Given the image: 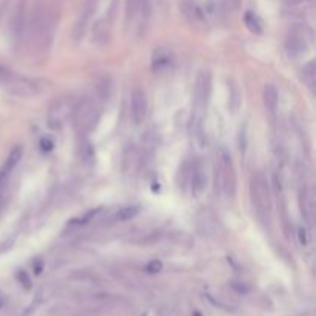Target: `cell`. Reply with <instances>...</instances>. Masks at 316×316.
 <instances>
[{
  "instance_id": "obj_1",
  "label": "cell",
  "mask_w": 316,
  "mask_h": 316,
  "mask_svg": "<svg viewBox=\"0 0 316 316\" xmlns=\"http://www.w3.org/2000/svg\"><path fill=\"white\" fill-rule=\"evenodd\" d=\"M101 114L102 111L99 104L93 99H82L81 102L74 104L71 119L77 134L85 137L90 131H93L101 120Z\"/></svg>"
},
{
  "instance_id": "obj_2",
  "label": "cell",
  "mask_w": 316,
  "mask_h": 316,
  "mask_svg": "<svg viewBox=\"0 0 316 316\" xmlns=\"http://www.w3.org/2000/svg\"><path fill=\"white\" fill-rule=\"evenodd\" d=\"M250 198L258 219L264 224H270V188L261 173H256L250 181Z\"/></svg>"
},
{
  "instance_id": "obj_3",
  "label": "cell",
  "mask_w": 316,
  "mask_h": 316,
  "mask_svg": "<svg viewBox=\"0 0 316 316\" xmlns=\"http://www.w3.org/2000/svg\"><path fill=\"white\" fill-rule=\"evenodd\" d=\"M216 171H217L220 190H222L224 196L228 199H234V196H236V171H234V165H233L230 153L224 148L219 150Z\"/></svg>"
},
{
  "instance_id": "obj_4",
  "label": "cell",
  "mask_w": 316,
  "mask_h": 316,
  "mask_svg": "<svg viewBox=\"0 0 316 316\" xmlns=\"http://www.w3.org/2000/svg\"><path fill=\"white\" fill-rule=\"evenodd\" d=\"M211 96V74L210 71L204 70L199 73L195 87V116L193 122H202L204 113L207 109Z\"/></svg>"
},
{
  "instance_id": "obj_5",
  "label": "cell",
  "mask_w": 316,
  "mask_h": 316,
  "mask_svg": "<svg viewBox=\"0 0 316 316\" xmlns=\"http://www.w3.org/2000/svg\"><path fill=\"white\" fill-rule=\"evenodd\" d=\"M148 111V102L147 94L142 88H134L131 93V102H130V116L134 125H140L147 117Z\"/></svg>"
},
{
  "instance_id": "obj_6",
  "label": "cell",
  "mask_w": 316,
  "mask_h": 316,
  "mask_svg": "<svg viewBox=\"0 0 316 316\" xmlns=\"http://www.w3.org/2000/svg\"><path fill=\"white\" fill-rule=\"evenodd\" d=\"M74 104H71V101L68 98H59L53 102V105L50 106V126L51 128H60L62 125V119L68 114V109L73 113Z\"/></svg>"
},
{
  "instance_id": "obj_7",
  "label": "cell",
  "mask_w": 316,
  "mask_h": 316,
  "mask_svg": "<svg viewBox=\"0 0 316 316\" xmlns=\"http://www.w3.org/2000/svg\"><path fill=\"white\" fill-rule=\"evenodd\" d=\"M196 230L202 236H207V238L214 236L217 233V219H216V216L207 209H202L201 211H198L196 213Z\"/></svg>"
},
{
  "instance_id": "obj_8",
  "label": "cell",
  "mask_w": 316,
  "mask_h": 316,
  "mask_svg": "<svg viewBox=\"0 0 316 316\" xmlns=\"http://www.w3.org/2000/svg\"><path fill=\"white\" fill-rule=\"evenodd\" d=\"M207 188V175L201 164H195L190 173V190L195 198H199Z\"/></svg>"
},
{
  "instance_id": "obj_9",
  "label": "cell",
  "mask_w": 316,
  "mask_h": 316,
  "mask_svg": "<svg viewBox=\"0 0 316 316\" xmlns=\"http://www.w3.org/2000/svg\"><path fill=\"white\" fill-rule=\"evenodd\" d=\"M286 46H287V51H289L290 56L298 57V56H301V54H304L307 51V48H309V39H307V36L303 33V31H301V33L292 31V33L289 34V37H287Z\"/></svg>"
},
{
  "instance_id": "obj_10",
  "label": "cell",
  "mask_w": 316,
  "mask_h": 316,
  "mask_svg": "<svg viewBox=\"0 0 316 316\" xmlns=\"http://www.w3.org/2000/svg\"><path fill=\"white\" fill-rule=\"evenodd\" d=\"M22 159V148L20 147H14L12 151L9 153V156L6 157L5 164L0 167V190L5 185V182L8 181L9 175L12 173V170L15 168V165L19 164V161Z\"/></svg>"
},
{
  "instance_id": "obj_11",
  "label": "cell",
  "mask_w": 316,
  "mask_h": 316,
  "mask_svg": "<svg viewBox=\"0 0 316 316\" xmlns=\"http://www.w3.org/2000/svg\"><path fill=\"white\" fill-rule=\"evenodd\" d=\"M262 102L264 106L267 109V113L270 116H275L278 111V104H279V94L278 90L275 88V85L272 84H265L262 88Z\"/></svg>"
},
{
  "instance_id": "obj_12",
  "label": "cell",
  "mask_w": 316,
  "mask_h": 316,
  "mask_svg": "<svg viewBox=\"0 0 316 316\" xmlns=\"http://www.w3.org/2000/svg\"><path fill=\"white\" fill-rule=\"evenodd\" d=\"M242 104V93L239 85L236 84L233 79L228 81V108L231 109V113H238Z\"/></svg>"
},
{
  "instance_id": "obj_13",
  "label": "cell",
  "mask_w": 316,
  "mask_h": 316,
  "mask_svg": "<svg viewBox=\"0 0 316 316\" xmlns=\"http://www.w3.org/2000/svg\"><path fill=\"white\" fill-rule=\"evenodd\" d=\"M79 156H81V161L87 165H91L94 161V148L91 142L85 137H82L81 145H79Z\"/></svg>"
},
{
  "instance_id": "obj_14",
  "label": "cell",
  "mask_w": 316,
  "mask_h": 316,
  "mask_svg": "<svg viewBox=\"0 0 316 316\" xmlns=\"http://www.w3.org/2000/svg\"><path fill=\"white\" fill-rule=\"evenodd\" d=\"M244 22H245V26L250 29V33L253 34H262V22L261 19L258 17V15L255 12H251V11H247L245 15H244Z\"/></svg>"
},
{
  "instance_id": "obj_15",
  "label": "cell",
  "mask_w": 316,
  "mask_h": 316,
  "mask_svg": "<svg viewBox=\"0 0 316 316\" xmlns=\"http://www.w3.org/2000/svg\"><path fill=\"white\" fill-rule=\"evenodd\" d=\"M140 211V207L139 205H125V207H122L116 216H114V220H119V222H126V220H131L134 219Z\"/></svg>"
},
{
  "instance_id": "obj_16",
  "label": "cell",
  "mask_w": 316,
  "mask_h": 316,
  "mask_svg": "<svg viewBox=\"0 0 316 316\" xmlns=\"http://www.w3.org/2000/svg\"><path fill=\"white\" fill-rule=\"evenodd\" d=\"M171 56L168 51L165 50H159L157 53H154V57H153V68L161 71V70H165L171 65Z\"/></svg>"
},
{
  "instance_id": "obj_17",
  "label": "cell",
  "mask_w": 316,
  "mask_h": 316,
  "mask_svg": "<svg viewBox=\"0 0 316 316\" xmlns=\"http://www.w3.org/2000/svg\"><path fill=\"white\" fill-rule=\"evenodd\" d=\"M301 77H303V82L313 91L315 90V85H316V67H315V62H309L307 65L303 68L301 71Z\"/></svg>"
},
{
  "instance_id": "obj_18",
  "label": "cell",
  "mask_w": 316,
  "mask_h": 316,
  "mask_svg": "<svg viewBox=\"0 0 316 316\" xmlns=\"http://www.w3.org/2000/svg\"><path fill=\"white\" fill-rule=\"evenodd\" d=\"M22 31H23V8L17 9V12H15V15H14V23H12L14 39H20Z\"/></svg>"
},
{
  "instance_id": "obj_19",
  "label": "cell",
  "mask_w": 316,
  "mask_h": 316,
  "mask_svg": "<svg viewBox=\"0 0 316 316\" xmlns=\"http://www.w3.org/2000/svg\"><path fill=\"white\" fill-rule=\"evenodd\" d=\"M98 94H99V98L102 101H105V99L108 101L109 94H111V84H109V79L108 77L102 79V81L99 82V85H98Z\"/></svg>"
},
{
  "instance_id": "obj_20",
  "label": "cell",
  "mask_w": 316,
  "mask_h": 316,
  "mask_svg": "<svg viewBox=\"0 0 316 316\" xmlns=\"http://www.w3.org/2000/svg\"><path fill=\"white\" fill-rule=\"evenodd\" d=\"M140 9V0H128L126 3V22L134 20Z\"/></svg>"
},
{
  "instance_id": "obj_21",
  "label": "cell",
  "mask_w": 316,
  "mask_h": 316,
  "mask_svg": "<svg viewBox=\"0 0 316 316\" xmlns=\"http://www.w3.org/2000/svg\"><path fill=\"white\" fill-rule=\"evenodd\" d=\"M147 270L150 273H157V272H161L162 270V264L161 261H151L148 265H147Z\"/></svg>"
}]
</instances>
